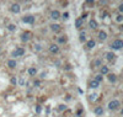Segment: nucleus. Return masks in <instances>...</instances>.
<instances>
[{
  "instance_id": "1",
  "label": "nucleus",
  "mask_w": 123,
  "mask_h": 117,
  "mask_svg": "<svg viewBox=\"0 0 123 117\" xmlns=\"http://www.w3.org/2000/svg\"><path fill=\"white\" fill-rule=\"evenodd\" d=\"M111 48L115 49V51H118V49H122L123 48V41L122 40H115L111 44Z\"/></svg>"
},
{
  "instance_id": "2",
  "label": "nucleus",
  "mask_w": 123,
  "mask_h": 117,
  "mask_svg": "<svg viewBox=\"0 0 123 117\" xmlns=\"http://www.w3.org/2000/svg\"><path fill=\"white\" fill-rule=\"evenodd\" d=\"M119 107V101L118 100H112L110 101V104H108V109L112 110V111H115Z\"/></svg>"
},
{
  "instance_id": "3",
  "label": "nucleus",
  "mask_w": 123,
  "mask_h": 117,
  "mask_svg": "<svg viewBox=\"0 0 123 117\" xmlns=\"http://www.w3.org/2000/svg\"><path fill=\"white\" fill-rule=\"evenodd\" d=\"M24 54H25V49H24V48H20V47H19V48H16V49L11 53V56H12L14 58L21 57V56H24Z\"/></svg>"
},
{
  "instance_id": "4",
  "label": "nucleus",
  "mask_w": 123,
  "mask_h": 117,
  "mask_svg": "<svg viewBox=\"0 0 123 117\" xmlns=\"http://www.w3.org/2000/svg\"><path fill=\"white\" fill-rule=\"evenodd\" d=\"M24 22H27V24H33L35 22V17L32 16V15H27V16H25L22 19Z\"/></svg>"
},
{
  "instance_id": "5",
  "label": "nucleus",
  "mask_w": 123,
  "mask_h": 117,
  "mask_svg": "<svg viewBox=\"0 0 123 117\" xmlns=\"http://www.w3.org/2000/svg\"><path fill=\"white\" fill-rule=\"evenodd\" d=\"M51 17L53 20H58V19L60 17V12L58 11V10H53V11L51 12Z\"/></svg>"
},
{
  "instance_id": "6",
  "label": "nucleus",
  "mask_w": 123,
  "mask_h": 117,
  "mask_svg": "<svg viewBox=\"0 0 123 117\" xmlns=\"http://www.w3.org/2000/svg\"><path fill=\"white\" fill-rule=\"evenodd\" d=\"M20 10H21V6H20L19 4H12V5H11V11H12L14 14L20 12Z\"/></svg>"
},
{
  "instance_id": "7",
  "label": "nucleus",
  "mask_w": 123,
  "mask_h": 117,
  "mask_svg": "<svg viewBox=\"0 0 123 117\" xmlns=\"http://www.w3.org/2000/svg\"><path fill=\"white\" fill-rule=\"evenodd\" d=\"M31 38V32H25L22 36H21V41L22 42H27Z\"/></svg>"
},
{
  "instance_id": "8",
  "label": "nucleus",
  "mask_w": 123,
  "mask_h": 117,
  "mask_svg": "<svg viewBox=\"0 0 123 117\" xmlns=\"http://www.w3.org/2000/svg\"><path fill=\"white\" fill-rule=\"evenodd\" d=\"M49 52H52V53H58V52H59V47H58L57 44H51L49 46Z\"/></svg>"
},
{
  "instance_id": "9",
  "label": "nucleus",
  "mask_w": 123,
  "mask_h": 117,
  "mask_svg": "<svg viewBox=\"0 0 123 117\" xmlns=\"http://www.w3.org/2000/svg\"><path fill=\"white\" fill-rule=\"evenodd\" d=\"M94 112H95V115H97V116H100V115H103V109L101 107V106H97V107H95Z\"/></svg>"
},
{
  "instance_id": "10",
  "label": "nucleus",
  "mask_w": 123,
  "mask_h": 117,
  "mask_svg": "<svg viewBox=\"0 0 123 117\" xmlns=\"http://www.w3.org/2000/svg\"><path fill=\"white\" fill-rule=\"evenodd\" d=\"M99 38L101 41H105L106 38H107V33H106L105 31H100V32H99Z\"/></svg>"
},
{
  "instance_id": "11",
  "label": "nucleus",
  "mask_w": 123,
  "mask_h": 117,
  "mask_svg": "<svg viewBox=\"0 0 123 117\" xmlns=\"http://www.w3.org/2000/svg\"><path fill=\"white\" fill-rule=\"evenodd\" d=\"M105 56H106V59H107V61H112L115 58V53L113 52H107Z\"/></svg>"
},
{
  "instance_id": "12",
  "label": "nucleus",
  "mask_w": 123,
  "mask_h": 117,
  "mask_svg": "<svg viewBox=\"0 0 123 117\" xmlns=\"http://www.w3.org/2000/svg\"><path fill=\"white\" fill-rule=\"evenodd\" d=\"M51 30L54 31V32H58V31H60V26L57 24H53V25H51Z\"/></svg>"
},
{
  "instance_id": "13",
  "label": "nucleus",
  "mask_w": 123,
  "mask_h": 117,
  "mask_svg": "<svg viewBox=\"0 0 123 117\" xmlns=\"http://www.w3.org/2000/svg\"><path fill=\"white\" fill-rule=\"evenodd\" d=\"M89 26H90L91 28H96V27H97V21H96V20H90Z\"/></svg>"
},
{
  "instance_id": "14",
  "label": "nucleus",
  "mask_w": 123,
  "mask_h": 117,
  "mask_svg": "<svg viewBox=\"0 0 123 117\" xmlns=\"http://www.w3.org/2000/svg\"><path fill=\"white\" fill-rule=\"evenodd\" d=\"M95 44H96V43H95V41H94V40H90V41L87 42V43H86V46H87V48H89V49L94 48V47H95Z\"/></svg>"
},
{
  "instance_id": "15",
  "label": "nucleus",
  "mask_w": 123,
  "mask_h": 117,
  "mask_svg": "<svg viewBox=\"0 0 123 117\" xmlns=\"http://www.w3.org/2000/svg\"><path fill=\"white\" fill-rule=\"evenodd\" d=\"M8 67L9 68H15L16 67V61H14V59L8 61Z\"/></svg>"
},
{
  "instance_id": "16",
  "label": "nucleus",
  "mask_w": 123,
  "mask_h": 117,
  "mask_svg": "<svg viewBox=\"0 0 123 117\" xmlns=\"http://www.w3.org/2000/svg\"><path fill=\"white\" fill-rule=\"evenodd\" d=\"M108 80H110L111 83H116L117 77L115 75V74H108Z\"/></svg>"
},
{
  "instance_id": "17",
  "label": "nucleus",
  "mask_w": 123,
  "mask_h": 117,
  "mask_svg": "<svg viewBox=\"0 0 123 117\" xmlns=\"http://www.w3.org/2000/svg\"><path fill=\"white\" fill-rule=\"evenodd\" d=\"M28 74H30V75H36V74H37V69L36 68H28Z\"/></svg>"
},
{
  "instance_id": "18",
  "label": "nucleus",
  "mask_w": 123,
  "mask_h": 117,
  "mask_svg": "<svg viewBox=\"0 0 123 117\" xmlns=\"http://www.w3.org/2000/svg\"><path fill=\"white\" fill-rule=\"evenodd\" d=\"M81 25H83V19H76L75 20V26L78 28H80V27H81Z\"/></svg>"
},
{
  "instance_id": "19",
  "label": "nucleus",
  "mask_w": 123,
  "mask_h": 117,
  "mask_svg": "<svg viewBox=\"0 0 123 117\" xmlns=\"http://www.w3.org/2000/svg\"><path fill=\"white\" fill-rule=\"evenodd\" d=\"M99 84L100 83H97L96 80H92V81H90V88H92V89H96L99 86Z\"/></svg>"
},
{
  "instance_id": "20",
  "label": "nucleus",
  "mask_w": 123,
  "mask_h": 117,
  "mask_svg": "<svg viewBox=\"0 0 123 117\" xmlns=\"http://www.w3.org/2000/svg\"><path fill=\"white\" fill-rule=\"evenodd\" d=\"M103 74H108V68L107 67H101V75H103Z\"/></svg>"
},
{
  "instance_id": "21",
  "label": "nucleus",
  "mask_w": 123,
  "mask_h": 117,
  "mask_svg": "<svg viewBox=\"0 0 123 117\" xmlns=\"http://www.w3.org/2000/svg\"><path fill=\"white\" fill-rule=\"evenodd\" d=\"M102 75H101V74H99V75H96V78H95V80L97 81V83H100V81H102Z\"/></svg>"
},
{
  "instance_id": "22",
  "label": "nucleus",
  "mask_w": 123,
  "mask_h": 117,
  "mask_svg": "<svg viewBox=\"0 0 123 117\" xmlns=\"http://www.w3.org/2000/svg\"><path fill=\"white\" fill-rule=\"evenodd\" d=\"M94 65H95V67H100V65H101V59H96V61L94 62Z\"/></svg>"
},
{
  "instance_id": "23",
  "label": "nucleus",
  "mask_w": 123,
  "mask_h": 117,
  "mask_svg": "<svg viewBox=\"0 0 123 117\" xmlns=\"http://www.w3.org/2000/svg\"><path fill=\"white\" fill-rule=\"evenodd\" d=\"M80 41H81V42H85V32H81V33H80Z\"/></svg>"
},
{
  "instance_id": "24",
  "label": "nucleus",
  "mask_w": 123,
  "mask_h": 117,
  "mask_svg": "<svg viewBox=\"0 0 123 117\" xmlns=\"http://www.w3.org/2000/svg\"><path fill=\"white\" fill-rule=\"evenodd\" d=\"M65 109H67L65 105H59V107H58V110H59V111H64Z\"/></svg>"
},
{
  "instance_id": "25",
  "label": "nucleus",
  "mask_w": 123,
  "mask_h": 117,
  "mask_svg": "<svg viewBox=\"0 0 123 117\" xmlns=\"http://www.w3.org/2000/svg\"><path fill=\"white\" fill-rule=\"evenodd\" d=\"M65 38H64V37H60V38H58V42H59V43H65Z\"/></svg>"
},
{
  "instance_id": "26",
  "label": "nucleus",
  "mask_w": 123,
  "mask_h": 117,
  "mask_svg": "<svg viewBox=\"0 0 123 117\" xmlns=\"http://www.w3.org/2000/svg\"><path fill=\"white\" fill-rule=\"evenodd\" d=\"M35 49H36L37 52H40V51H42V46H40V44H36V47H35Z\"/></svg>"
},
{
  "instance_id": "27",
  "label": "nucleus",
  "mask_w": 123,
  "mask_h": 117,
  "mask_svg": "<svg viewBox=\"0 0 123 117\" xmlns=\"http://www.w3.org/2000/svg\"><path fill=\"white\" fill-rule=\"evenodd\" d=\"M8 28H9V31H14V30H15V25H12V24H11V25H9V26H8Z\"/></svg>"
},
{
  "instance_id": "28",
  "label": "nucleus",
  "mask_w": 123,
  "mask_h": 117,
  "mask_svg": "<svg viewBox=\"0 0 123 117\" xmlns=\"http://www.w3.org/2000/svg\"><path fill=\"white\" fill-rule=\"evenodd\" d=\"M41 111H42V107H41V106H37V107H36V112L37 113H41Z\"/></svg>"
},
{
  "instance_id": "29",
  "label": "nucleus",
  "mask_w": 123,
  "mask_h": 117,
  "mask_svg": "<svg viewBox=\"0 0 123 117\" xmlns=\"http://www.w3.org/2000/svg\"><path fill=\"white\" fill-rule=\"evenodd\" d=\"M96 95H97V94H91V96H90L89 99L91 100V101H92V100H95V99H96Z\"/></svg>"
},
{
  "instance_id": "30",
  "label": "nucleus",
  "mask_w": 123,
  "mask_h": 117,
  "mask_svg": "<svg viewBox=\"0 0 123 117\" xmlns=\"http://www.w3.org/2000/svg\"><path fill=\"white\" fill-rule=\"evenodd\" d=\"M16 83H17L16 78H11V84H12V85H16Z\"/></svg>"
},
{
  "instance_id": "31",
  "label": "nucleus",
  "mask_w": 123,
  "mask_h": 117,
  "mask_svg": "<svg viewBox=\"0 0 123 117\" xmlns=\"http://www.w3.org/2000/svg\"><path fill=\"white\" fill-rule=\"evenodd\" d=\"M117 21H118V22H122V21H123V16H121V15H119V16H117Z\"/></svg>"
},
{
  "instance_id": "32",
  "label": "nucleus",
  "mask_w": 123,
  "mask_h": 117,
  "mask_svg": "<svg viewBox=\"0 0 123 117\" xmlns=\"http://www.w3.org/2000/svg\"><path fill=\"white\" fill-rule=\"evenodd\" d=\"M35 85H36V86H40V85H41V81H40V80H36V81H35Z\"/></svg>"
},
{
  "instance_id": "33",
  "label": "nucleus",
  "mask_w": 123,
  "mask_h": 117,
  "mask_svg": "<svg viewBox=\"0 0 123 117\" xmlns=\"http://www.w3.org/2000/svg\"><path fill=\"white\" fill-rule=\"evenodd\" d=\"M63 17H64V19H68V17H69V14H68V12H64Z\"/></svg>"
},
{
  "instance_id": "34",
  "label": "nucleus",
  "mask_w": 123,
  "mask_h": 117,
  "mask_svg": "<svg viewBox=\"0 0 123 117\" xmlns=\"http://www.w3.org/2000/svg\"><path fill=\"white\" fill-rule=\"evenodd\" d=\"M24 83H25L24 79H20V80H19V84H20V85H24Z\"/></svg>"
},
{
  "instance_id": "35",
  "label": "nucleus",
  "mask_w": 123,
  "mask_h": 117,
  "mask_svg": "<svg viewBox=\"0 0 123 117\" xmlns=\"http://www.w3.org/2000/svg\"><path fill=\"white\" fill-rule=\"evenodd\" d=\"M118 9H119V11H121V12H123V4L119 5V8H118Z\"/></svg>"
},
{
  "instance_id": "36",
  "label": "nucleus",
  "mask_w": 123,
  "mask_h": 117,
  "mask_svg": "<svg viewBox=\"0 0 123 117\" xmlns=\"http://www.w3.org/2000/svg\"><path fill=\"white\" fill-rule=\"evenodd\" d=\"M121 115H123V109L121 110Z\"/></svg>"
},
{
  "instance_id": "37",
  "label": "nucleus",
  "mask_w": 123,
  "mask_h": 117,
  "mask_svg": "<svg viewBox=\"0 0 123 117\" xmlns=\"http://www.w3.org/2000/svg\"><path fill=\"white\" fill-rule=\"evenodd\" d=\"M122 28H123V25H122Z\"/></svg>"
},
{
  "instance_id": "38",
  "label": "nucleus",
  "mask_w": 123,
  "mask_h": 117,
  "mask_svg": "<svg viewBox=\"0 0 123 117\" xmlns=\"http://www.w3.org/2000/svg\"><path fill=\"white\" fill-rule=\"evenodd\" d=\"M0 49H1V47H0Z\"/></svg>"
},
{
  "instance_id": "39",
  "label": "nucleus",
  "mask_w": 123,
  "mask_h": 117,
  "mask_svg": "<svg viewBox=\"0 0 123 117\" xmlns=\"http://www.w3.org/2000/svg\"><path fill=\"white\" fill-rule=\"evenodd\" d=\"M78 117H80V116H78Z\"/></svg>"
}]
</instances>
